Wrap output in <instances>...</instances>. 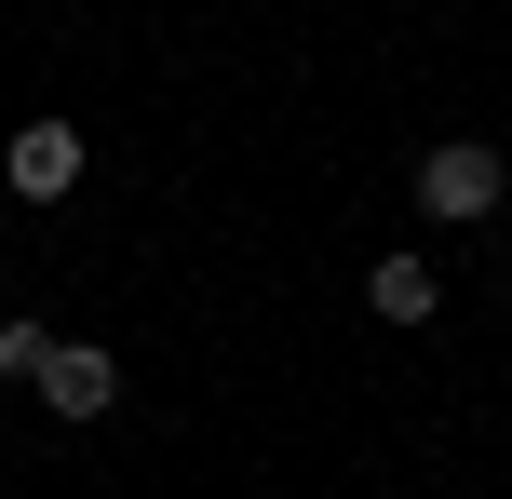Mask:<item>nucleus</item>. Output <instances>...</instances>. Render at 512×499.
I'll use <instances>...</instances> for the list:
<instances>
[{
    "mask_svg": "<svg viewBox=\"0 0 512 499\" xmlns=\"http://www.w3.org/2000/svg\"><path fill=\"white\" fill-rule=\"evenodd\" d=\"M499 189H512V162L499 149H418V216H499Z\"/></svg>",
    "mask_w": 512,
    "mask_h": 499,
    "instance_id": "obj_1",
    "label": "nucleus"
},
{
    "mask_svg": "<svg viewBox=\"0 0 512 499\" xmlns=\"http://www.w3.org/2000/svg\"><path fill=\"white\" fill-rule=\"evenodd\" d=\"M0 176H14L27 203H68V189H81V122H14V149H0Z\"/></svg>",
    "mask_w": 512,
    "mask_h": 499,
    "instance_id": "obj_2",
    "label": "nucleus"
},
{
    "mask_svg": "<svg viewBox=\"0 0 512 499\" xmlns=\"http://www.w3.org/2000/svg\"><path fill=\"white\" fill-rule=\"evenodd\" d=\"M108 392H122V365H108L95 338H54L41 351V405H54V419H108Z\"/></svg>",
    "mask_w": 512,
    "mask_h": 499,
    "instance_id": "obj_3",
    "label": "nucleus"
},
{
    "mask_svg": "<svg viewBox=\"0 0 512 499\" xmlns=\"http://www.w3.org/2000/svg\"><path fill=\"white\" fill-rule=\"evenodd\" d=\"M378 324H432V257H378Z\"/></svg>",
    "mask_w": 512,
    "mask_h": 499,
    "instance_id": "obj_4",
    "label": "nucleus"
},
{
    "mask_svg": "<svg viewBox=\"0 0 512 499\" xmlns=\"http://www.w3.org/2000/svg\"><path fill=\"white\" fill-rule=\"evenodd\" d=\"M41 351H54L41 324H0V378H41Z\"/></svg>",
    "mask_w": 512,
    "mask_h": 499,
    "instance_id": "obj_5",
    "label": "nucleus"
}]
</instances>
